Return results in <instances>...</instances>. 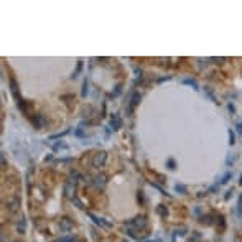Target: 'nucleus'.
<instances>
[{"label":"nucleus","instance_id":"8","mask_svg":"<svg viewBox=\"0 0 242 242\" xmlns=\"http://www.w3.org/2000/svg\"><path fill=\"white\" fill-rule=\"evenodd\" d=\"M18 232L25 234V219H21V222H18Z\"/></svg>","mask_w":242,"mask_h":242},{"label":"nucleus","instance_id":"5","mask_svg":"<svg viewBox=\"0 0 242 242\" xmlns=\"http://www.w3.org/2000/svg\"><path fill=\"white\" fill-rule=\"evenodd\" d=\"M59 227L63 229V232H68L73 226H71V222H69V219H63V221L59 222Z\"/></svg>","mask_w":242,"mask_h":242},{"label":"nucleus","instance_id":"4","mask_svg":"<svg viewBox=\"0 0 242 242\" xmlns=\"http://www.w3.org/2000/svg\"><path fill=\"white\" fill-rule=\"evenodd\" d=\"M92 183L96 186H99V188H102V186L106 185V176H104V175H99V176H96V178H94Z\"/></svg>","mask_w":242,"mask_h":242},{"label":"nucleus","instance_id":"9","mask_svg":"<svg viewBox=\"0 0 242 242\" xmlns=\"http://www.w3.org/2000/svg\"><path fill=\"white\" fill-rule=\"evenodd\" d=\"M54 242H74V239H73V237H68V235H64V237L58 239V241H54Z\"/></svg>","mask_w":242,"mask_h":242},{"label":"nucleus","instance_id":"2","mask_svg":"<svg viewBox=\"0 0 242 242\" xmlns=\"http://www.w3.org/2000/svg\"><path fill=\"white\" fill-rule=\"evenodd\" d=\"M106 158H107V153H104V152L97 153L96 157L92 158V165H94V166H96V168L102 166V165H104V161H106Z\"/></svg>","mask_w":242,"mask_h":242},{"label":"nucleus","instance_id":"6","mask_svg":"<svg viewBox=\"0 0 242 242\" xmlns=\"http://www.w3.org/2000/svg\"><path fill=\"white\" fill-rule=\"evenodd\" d=\"M111 125L114 130H117V128H120V119L119 117H114V120H111Z\"/></svg>","mask_w":242,"mask_h":242},{"label":"nucleus","instance_id":"10","mask_svg":"<svg viewBox=\"0 0 242 242\" xmlns=\"http://www.w3.org/2000/svg\"><path fill=\"white\" fill-rule=\"evenodd\" d=\"M133 224H135V226H145V219L140 217V221H133Z\"/></svg>","mask_w":242,"mask_h":242},{"label":"nucleus","instance_id":"12","mask_svg":"<svg viewBox=\"0 0 242 242\" xmlns=\"http://www.w3.org/2000/svg\"><path fill=\"white\" fill-rule=\"evenodd\" d=\"M87 94V82H84V86H82V96H86Z\"/></svg>","mask_w":242,"mask_h":242},{"label":"nucleus","instance_id":"13","mask_svg":"<svg viewBox=\"0 0 242 242\" xmlns=\"http://www.w3.org/2000/svg\"><path fill=\"white\" fill-rule=\"evenodd\" d=\"M229 139H231V143H234V133L232 132H229Z\"/></svg>","mask_w":242,"mask_h":242},{"label":"nucleus","instance_id":"11","mask_svg":"<svg viewBox=\"0 0 242 242\" xmlns=\"http://www.w3.org/2000/svg\"><path fill=\"white\" fill-rule=\"evenodd\" d=\"M71 191L74 193V189H71V185H68V186H66V194H68V196H71Z\"/></svg>","mask_w":242,"mask_h":242},{"label":"nucleus","instance_id":"1","mask_svg":"<svg viewBox=\"0 0 242 242\" xmlns=\"http://www.w3.org/2000/svg\"><path fill=\"white\" fill-rule=\"evenodd\" d=\"M18 208H20V198H18V196H13V198H10V199L7 201V209L10 211V213H17Z\"/></svg>","mask_w":242,"mask_h":242},{"label":"nucleus","instance_id":"3","mask_svg":"<svg viewBox=\"0 0 242 242\" xmlns=\"http://www.w3.org/2000/svg\"><path fill=\"white\" fill-rule=\"evenodd\" d=\"M139 100H140V94L139 92H133V96H132V99H130V104H128V107H127V114H132L133 107L139 104Z\"/></svg>","mask_w":242,"mask_h":242},{"label":"nucleus","instance_id":"14","mask_svg":"<svg viewBox=\"0 0 242 242\" xmlns=\"http://www.w3.org/2000/svg\"><path fill=\"white\" fill-rule=\"evenodd\" d=\"M168 165H170V168H175V166H173V165H175L173 160H168Z\"/></svg>","mask_w":242,"mask_h":242},{"label":"nucleus","instance_id":"7","mask_svg":"<svg viewBox=\"0 0 242 242\" xmlns=\"http://www.w3.org/2000/svg\"><path fill=\"white\" fill-rule=\"evenodd\" d=\"M94 219V222H96V224H99V226H102V227H109V224H107V222H104V221H100L99 217H96V216H91Z\"/></svg>","mask_w":242,"mask_h":242}]
</instances>
